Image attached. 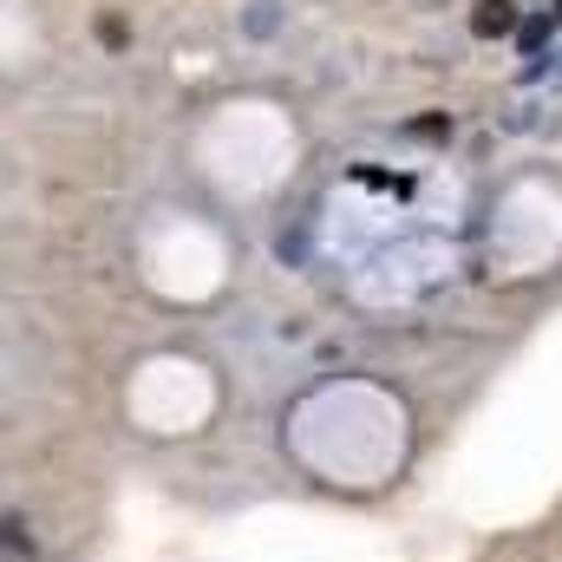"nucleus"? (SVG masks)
<instances>
[{"mask_svg":"<svg viewBox=\"0 0 562 562\" xmlns=\"http://www.w3.org/2000/svg\"><path fill=\"white\" fill-rule=\"evenodd\" d=\"M517 26H524V20H517L510 0H477V7H471V33H477V40H504V33H517Z\"/></svg>","mask_w":562,"mask_h":562,"instance_id":"f257e3e1","label":"nucleus"},{"mask_svg":"<svg viewBox=\"0 0 562 562\" xmlns=\"http://www.w3.org/2000/svg\"><path fill=\"white\" fill-rule=\"evenodd\" d=\"M557 13H562V7H557Z\"/></svg>","mask_w":562,"mask_h":562,"instance_id":"7ed1b4c3","label":"nucleus"},{"mask_svg":"<svg viewBox=\"0 0 562 562\" xmlns=\"http://www.w3.org/2000/svg\"><path fill=\"white\" fill-rule=\"evenodd\" d=\"M550 26H557L550 13H530V20L517 26V40H524V53H543V46H550Z\"/></svg>","mask_w":562,"mask_h":562,"instance_id":"f03ea898","label":"nucleus"}]
</instances>
